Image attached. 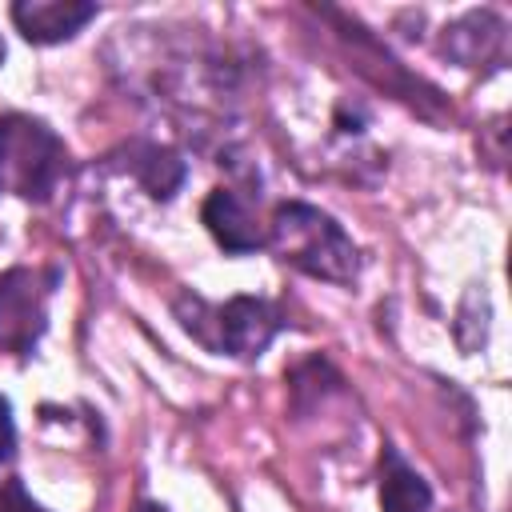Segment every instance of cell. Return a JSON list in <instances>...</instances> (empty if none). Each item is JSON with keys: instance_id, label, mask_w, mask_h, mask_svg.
Masks as SVG:
<instances>
[{"instance_id": "1", "label": "cell", "mask_w": 512, "mask_h": 512, "mask_svg": "<svg viewBox=\"0 0 512 512\" xmlns=\"http://www.w3.org/2000/svg\"><path fill=\"white\" fill-rule=\"evenodd\" d=\"M272 252L320 280L332 284H348L356 276V244L348 240V232L320 208L312 204H280L272 216V232H268Z\"/></svg>"}, {"instance_id": "2", "label": "cell", "mask_w": 512, "mask_h": 512, "mask_svg": "<svg viewBox=\"0 0 512 512\" xmlns=\"http://www.w3.org/2000/svg\"><path fill=\"white\" fill-rule=\"evenodd\" d=\"M64 160V144L48 124L20 112L0 116V192L44 200L60 184Z\"/></svg>"}, {"instance_id": "3", "label": "cell", "mask_w": 512, "mask_h": 512, "mask_svg": "<svg viewBox=\"0 0 512 512\" xmlns=\"http://www.w3.org/2000/svg\"><path fill=\"white\" fill-rule=\"evenodd\" d=\"M48 280H40V272L32 268H8L0 276V348L28 356L44 332L48 320Z\"/></svg>"}, {"instance_id": "4", "label": "cell", "mask_w": 512, "mask_h": 512, "mask_svg": "<svg viewBox=\"0 0 512 512\" xmlns=\"http://www.w3.org/2000/svg\"><path fill=\"white\" fill-rule=\"evenodd\" d=\"M212 312V336H208V348L216 352H232V356H260L272 336L284 328V316L268 304V300H256V296H232L224 308H208Z\"/></svg>"}, {"instance_id": "5", "label": "cell", "mask_w": 512, "mask_h": 512, "mask_svg": "<svg viewBox=\"0 0 512 512\" xmlns=\"http://www.w3.org/2000/svg\"><path fill=\"white\" fill-rule=\"evenodd\" d=\"M96 16V4L88 0H20L12 4V20L32 44H60L76 36Z\"/></svg>"}, {"instance_id": "6", "label": "cell", "mask_w": 512, "mask_h": 512, "mask_svg": "<svg viewBox=\"0 0 512 512\" xmlns=\"http://www.w3.org/2000/svg\"><path fill=\"white\" fill-rule=\"evenodd\" d=\"M200 216H204L208 232L216 236V244H220L224 252H256V248L268 244V236L256 228L252 212H248L232 192H224V188H216V192L204 200Z\"/></svg>"}, {"instance_id": "7", "label": "cell", "mask_w": 512, "mask_h": 512, "mask_svg": "<svg viewBox=\"0 0 512 512\" xmlns=\"http://www.w3.org/2000/svg\"><path fill=\"white\" fill-rule=\"evenodd\" d=\"M380 504L384 512H428L432 508V488L420 480L416 468L396 448H384L380 456Z\"/></svg>"}, {"instance_id": "8", "label": "cell", "mask_w": 512, "mask_h": 512, "mask_svg": "<svg viewBox=\"0 0 512 512\" xmlns=\"http://www.w3.org/2000/svg\"><path fill=\"white\" fill-rule=\"evenodd\" d=\"M140 180L148 184V192H152L156 200H168V196L180 188V180H184V164H180L172 152L152 148V152H148V164H140Z\"/></svg>"}, {"instance_id": "9", "label": "cell", "mask_w": 512, "mask_h": 512, "mask_svg": "<svg viewBox=\"0 0 512 512\" xmlns=\"http://www.w3.org/2000/svg\"><path fill=\"white\" fill-rule=\"evenodd\" d=\"M0 512H44V508L24 492L20 480H8V484L0 488Z\"/></svg>"}, {"instance_id": "10", "label": "cell", "mask_w": 512, "mask_h": 512, "mask_svg": "<svg viewBox=\"0 0 512 512\" xmlns=\"http://www.w3.org/2000/svg\"><path fill=\"white\" fill-rule=\"evenodd\" d=\"M16 452V424H12V404L0 396V464Z\"/></svg>"}, {"instance_id": "11", "label": "cell", "mask_w": 512, "mask_h": 512, "mask_svg": "<svg viewBox=\"0 0 512 512\" xmlns=\"http://www.w3.org/2000/svg\"><path fill=\"white\" fill-rule=\"evenodd\" d=\"M136 512H168V508H160V504H152V500H144V504H136Z\"/></svg>"}, {"instance_id": "12", "label": "cell", "mask_w": 512, "mask_h": 512, "mask_svg": "<svg viewBox=\"0 0 512 512\" xmlns=\"http://www.w3.org/2000/svg\"><path fill=\"white\" fill-rule=\"evenodd\" d=\"M0 64H4V40H0Z\"/></svg>"}]
</instances>
